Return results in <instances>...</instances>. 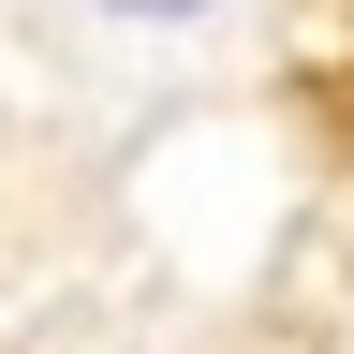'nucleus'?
I'll return each instance as SVG.
<instances>
[{"label": "nucleus", "instance_id": "f257e3e1", "mask_svg": "<svg viewBox=\"0 0 354 354\" xmlns=\"http://www.w3.org/2000/svg\"><path fill=\"white\" fill-rule=\"evenodd\" d=\"M88 30H133V44H177V30H221L236 0H74Z\"/></svg>", "mask_w": 354, "mask_h": 354}]
</instances>
